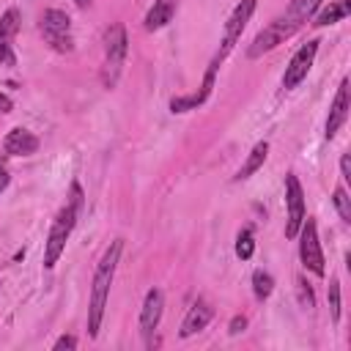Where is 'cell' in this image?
Here are the masks:
<instances>
[{"instance_id":"cell-17","label":"cell","mask_w":351,"mask_h":351,"mask_svg":"<svg viewBox=\"0 0 351 351\" xmlns=\"http://www.w3.org/2000/svg\"><path fill=\"white\" fill-rule=\"evenodd\" d=\"M348 11H351V3L348 0H340V3H329L324 11H318L315 14V27H324V25H335V22H340V19H346L348 16Z\"/></svg>"},{"instance_id":"cell-31","label":"cell","mask_w":351,"mask_h":351,"mask_svg":"<svg viewBox=\"0 0 351 351\" xmlns=\"http://www.w3.org/2000/svg\"><path fill=\"white\" fill-rule=\"evenodd\" d=\"M74 3H77L80 8H88V5H90V0H74Z\"/></svg>"},{"instance_id":"cell-19","label":"cell","mask_w":351,"mask_h":351,"mask_svg":"<svg viewBox=\"0 0 351 351\" xmlns=\"http://www.w3.org/2000/svg\"><path fill=\"white\" fill-rule=\"evenodd\" d=\"M252 291H255V296H258L261 302L269 299L271 291H274V280H271V274L263 271V269H258V271L252 274Z\"/></svg>"},{"instance_id":"cell-3","label":"cell","mask_w":351,"mask_h":351,"mask_svg":"<svg viewBox=\"0 0 351 351\" xmlns=\"http://www.w3.org/2000/svg\"><path fill=\"white\" fill-rule=\"evenodd\" d=\"M126 52H129L126 27L121 22H115L104 36V71H101L104 88H115L121 69H123V60H126Z\"/></svg>"},{"instance_id":"cell-4","label":"cell","mask_w":351,"mask_h":351,"mask_svg":"<svg viewBox=\"0 0 351 351\" xmlns=\"http://www.w3.org/2000/svg\"><path fill=\"white\" fill-rule=\"evenodd\" d=\"M299 27H302V25H299L293 16H288V14L271 19V22L255 36V41H252V47L247 49V55H250V58H261L263 52H271L277 44H282L285 38H291Z\"/></svg>"},{"instance_id":"cell-22","label":"cell","mask_w":351,"mask_h":351,"mask_svg":"<svg viewBox=\"0 0 351 351\" xmlns=\"http://www.w3.org/2000/svg\"><path fill=\"white\" fill-rule=\"evenodd\" d=\"M332 200H335V208H337L340 219L343 222H351V197H348V192L343 186H337L335 195H332Z\"/></svg>"},{"instance_id":"cell-20","label":"cell","mask_w":351,"mask_h":351,"mask_svg":"<svg viewBox=\"0 0 351 351\" xmlns=\"http://www.w3.org/2000/svg\"><path fill=\"white\" fill-rule=\"evenodd\" d=\"M19 30V11L16 8H8L3 16H0V41H11Z\"/></svg>"},{"instance_id":"cell-5","label":"cell","mask_w":351,"mask_h":351,"mask_svg":"<svg viewBox=\"0 0 351 351\" xmlns=\"http://www.w3.org/2000/svg\"><path fill=\"white\" fill-rule=\"evenodd\" d=\"M41 36L44 41L55 49V52H71L74 49V38H71V19L58 11V8H47L41 16Z\"/></svg>"},{"instance_id":"cell-29","label":"cell","mask_w":351,"mask_h":351,"mask_svg":"<svg viewBox=\"0 0 351 351\" xmlns=\"http://www.w3.org/2000/svg\"><path fill=\"white\" fill-rule=\"evenodd\" d=\"M8 178H11V176H8V165L0 159V192L8 186Z\"/></svg>"},{"instance_id":"cell-30","label":"cell","mask_w":351,"mask_h":351,"mask_svg":"<svg viewBox=\"0 0 351 351\" xmlns=\"http://www.w3.org/2000/svg\"><path fill=\"white\" fill-rule=\"evenodd\" d=\"M11 110H14V101H11V96L0 93V112H11Z\"/></svg>"},{"instance_id":"cell-21","label":"cell","mask_w":351,"mask_h":351,"mask_svg":"<svg viewBox=\"0 0 351 351\" xmlns=\"http://www.w3.org/2000/svg\"><path fill=\"white\" fill-rule=\"evenodd\" d=\"M252 252H255V239H252V230L244 228V230L239 233V239H236V255H239L241 261H247V258H252Z\"/></svg>"},{"instance_id":"cell-28","label":"cell","mask_w":351,"mask_h":351,"mask_svg":"<svg viewBox=\"0 0 351 351\" xmlns=\"http://www.w3.org/2000/svg\"><path fill=\"white\" fill-rule=\"evenodd\" d=\"M340 170H343V178L351 181V156H348V154L340 156Z\"/></svg>"},{"instance_id":"cell-7","label":"cell","mask_w":351,"mask_h":351,"mask_svg":"<svg viewBox=\"0 0 351 351\" xmlns=\"http://www.w3.org/2000/svg\"><path fill=\"white\" fill-rule=\"evenodd\" d=\"M299 258L304 263L307 271H313L315 277H324L326 266H324V252H321V241H318V228L313 219H304L299 228Z\"/></svg>"},{"instance_id":"cell-14","label":"cell","mask_w":351,"mask_h":351,"mask_svg":"<svg viewBox=\"0 0 351 351\" xmlns=\"http://www.w3.org/2000/svg\"><path fill=\"white\" fill-rule=\"evenodd\" d=\"M211 318H214V307H211L208 302L197 299V302L189 307V313H186V318H184L178 335H181V337H192V335H197L200 329H206Z\"/></svg>"},{"instance_id":"cell-10","label":"cell","mask_w":351,"mask_h":351,"mask_svg":"<svg viewBox=\"0 0 351 351\" xmlns=\"http://www.w3.org/2000/svg\"><path fill=\"white\" fill-rule=\"evenodd\" d=\"M162 307H165V296L159 288H151L143 299V307H140V332L143 337H151L159 326V318H162Z\"/></svg>"},{"instance_id":"cell-12","label":"cell","mask_w":351,"mask_h":351,"mask_svg":"<svg viewBox=\"0 0 351 351\" xmlns=\"http://www.w3.org/2000/svg\"><path fill=\"white\" fill-rule=\"evenodd\" d=\"M346 118H348V80L340 82V88L335 93V101L329 107V118H326V137L329 140L340 132V126L346 123Z\"/></svg>"},{"instance_id":"cell-8","label":"cell","mask_w":351,"mask_h":351,"mask_svg":"<svg viewBox=\"0 0 351 351\" xmlns=\"http://www.w3.org/2000/svg\"><path fill=\"white\" fill-rule=\"evenodd\" d=\"M285 206H288V222H285V236L296 239L302 222H304V192L302 184L293 173L285 176Z\"/></svg>"},{"instance_id":"cell-18","label":"cell","mask_w":351,"mask_h":351,"mask_svg":"<svg viewBox=\"0 0 351 351\" xmlns=\"http://www.w3.org/2000/svg\"><path fill=\"white\" fill-rule=\"evenodd\" d=\"M324 0H291V5H288V16H293L299 25H304L315 11H318V5H321Z\"/></svg>"},{"instance_id":"cell-15","label":"cell","mask_w":351,"mask_h":351,"mask_svg":"<svg viewBox=\"0 0 351 351\" xmlns=\"http://www.w3.org/2000/svg\"><path fill=\"white\" fill-rule=\"evenodd\" d=\"M176 3H178V0H154V5L148 8V14H145V19H143L145 30H159V27H165V25L173 19V14H176Z\"/></svg>"},{"instance_id":"cell-26","label":"cell","mask_w":351,"mask_h":351,"mask_svg":"<svg viewBox=\"0 0 351 351\" xmlns=\"http://www.w3.org/2000/svg\"><path fill=\"white\" fill-rule=\"evenodd\" d=\"M52 348H55V351H60V348H77V337H74V335H63V337L55 340Z\"/></svg>"},{"instance_id":"cell-16","label":"cell","mask_w":351,"mask_h":351,"mask_svg":"<svg viewBox=\"0 0 351 351\" xmlns=\"http://www.w3.org/2000/svg\"><path fill=\"white\" fill-rule=\"evenodd\" d=\"M266 156H269V143L263 140V143H258L252 151H250V156H247V162L236 170V176H233V181H244V178H250L263 162H266Z\"/></svg>"},{"instance_id":"cell-25","label":"cell","mask_w":351,"mask_h":351,"mask_svg":"<svg viewBox=\"0 0 351 351\" xmlns=\"http://www.w3.org/2000/svg\"><path fill=\"white\" fill-rule=\"evenodd\" d=\"M244 326H247V318L244 315H233L230 324H228V332L230 335H239V332H244Z\"/></svg>"},{"instance_id":"cell-27","label":"cell","mask_w":351,"mask_h":351,"mask_svg":"<svg viewBox=\"0 0 351 351\" xmlns=\"http://www.w3.org/2000/svg\"><path fill=\"white\" fill-rule=\"evenodd\" d=\"M296 285H299V299H302V304H304V307H313V291H310L302 280H299Z\"/></svg>"},{"instance_id":"cell-1","label":"cell","mask_w":351,"mask_h":351,"mask_svg":"<svg viewBox=\"0 0 351 351\" xmlns=\"http://www.w3.org/2000/svg\"><path fill=\"white\" fill-rule=\"evenodd\" d=\"M121 252H123V239H115V241L104 250L101 261L96 263L93 282H90V304H88V335H90V337H99L101 318H104V307H107V296H110V285H112V277H115Z\"/></svg>"},{"instance_id":"cell-11","label":"cell","mask_w":351,"mask_h":351,"mask_svg":"<svg viewBox=\"0 0 351 351\" xmlns=\"http://www.w3.org/2000/svg\"><path fill=\"white\" fill-rule=\"evenodd\" d=\"M217 69H219V66L208 63V71H206V77H203L200 93H189V96H176V99H170V112H189V110L200 107V104H203V101L211 96V88H214V74H217Z\"/></svg>"},{"instance_id":"cell-24","label":"cell","mask_w":351,"mask_h":351,"mask_svg":"<svg viewBox=\"0 0 351 351\" xmlns=\"http://www.w3.org/2000/svg\"><path fill=\"white\" fill-rule=\"evenodd\" d=\"M16 55L11 49V41H0V66H14Z\"/></svg>"},{"instance_id":"cell-9","label":"cell","mask_w":351,"mask_h":351,"mask_svg":"<svg viewBox=\"0 0 351 351\" xmlns=\"http://www.w3.org/2000/svg\"><path fill=\"white\" fill-rule=\"evenodd\" d=\"M315 52H318V41H315V38L307 41V44H302V47L296 49V55L288 60L285 74H282V88H285V90H293V88L307 77V71H310V66H313V60H315Z\"/></svg>"},{"instance_id":"cell-23","label":"cell","mask_w":351,"mask_h":351,"mask_svg":"<svg viewBox=\"0 0 351 351\" xmlns=\"http://www.w3.org/2000/svg\"><path fill=\"white\" fill-rule=\"evenodd\" d=\"M326 296H329V313H332V318L340 321V280H337V277L329 280V291H326Z\"/></svg>"},{"instance_id":"cell-6","label":"cell","mask_w":351,"mask_h":351,"mask_svg":"<svg viewBox=\"0 0 351 351\" xmlns=\"http://www.w3.org/2000/svg\"><path fill=\"white\" fill-rule=\"evenodd\" d=\"M255 0H241L236 8H233V14L228 16V25H225V36H222V47L217 49V55H214V60L211 63H222L230 52H233V47H236V41L241 38V30L247 27V22H250V16H252V11H255Z\"/></svg>"},{"instance_id":"cell-13","label":"cell","mask_w":351,"mask_h":351,"mask_svg":"<svg viewBox=\"0 0 351 351\" xmlns=\"http://www.w3.org/2000/svg\"><path fill=\"white\" fill-rule=\"evenodd\" d=\"M36 148H38V137L22 126L11 129L3 140V151L8 156H27V154H36Z\"/></svg>"},{"instance_id":"cell-2","label":"cell","mask_w":351,"mask_h":351,"mask_svg":"<svg viewBox=\"0 0 351 351\" xmlns=\"http://www.w3.org/2000/svg\"><path fill=\"white\" fill-rule=\"evenodd\" d=\"M80 208H82V189H80V184H71V197L66 200V206L52 219V228H49V236H47V244H44V269H55V263L60 261V255L66 250V241H69V236L77 225Z\"/></svg>"}]
</instances>
